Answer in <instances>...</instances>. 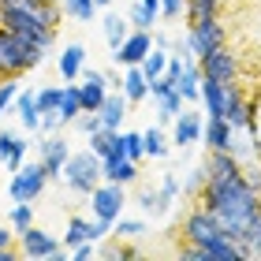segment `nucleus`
I'll return each instance as SVG.
<instances>
[{
  "instance_id": "nucleus-1",
  "label": "nucleus",
  "mask_w": 261,
  "mask_h": 261,
  "mask_svg": "<svg viewBox=\"0 0 261 261\" xmlns=\"http://www.w3.org/2000/svg\"><path fill=\"white\" fill-rule=\"evenodd\" d=\"M183 239H187L183 257H191V261H243L246 257V250L224 231V224L217 220V213L205 209L201 201H198V209L187 213Z\"/></svg>"
},
{
  "instance_id": "nucleus-2",
  "label": "nucleus",
  "mask_w": 261,
  "mask_h": 261,
  "mask_svg": "<svg viewBox=\"0 0 261 261\" xmlns=\"http://www.w3.org/2000/svg\"><path fill=\"white\" fill-rule=\"evenodd\" d=\"M0 27H8L11 34L30 38L34 45H41L45 53L56 45V30H49V27L38 19V11L30 8V0H22V4H4V8H0Z\"/></svg>"
},
{
  "instance_id": "nucleus-3",
  "label": "nucleus",
  "mask_w": 261,
  "mask_h": 261,
  "mask_svg": "<svg viewBox=\"0 0 261 261\" xmlns=\"http://www.w3.org/2000/svg\"><path fill=\"white\" fill-rule=\"evenodd\" d=\"M101 179H105L101 157H97L93 149L71 153L67 164H64V175H60V183L67 187V191H75V194H93V187H97Z\"/></svg>"
},
{
  "instance_id": "nucleus-4",
  "label": "nucleus",
  "mask_w": 261,
  "mask_h": 261,
  "mask_svg": "<svg viewBox=\"0 0 261 261\" xmlns=\"http://www.w3.org/2000/svg\"><path fill=\"white\" fill-rule=\"evenodd\" d=\"M49 179H53V175H49V168H45V161H27L22 168L11 172V179H8V198H11V201H38Z\"/></svg>"
},
{
  "instance_id": "nucleus-5",
  "label": "nucleus",
  "mask_w": 261,
  "mask_h": 261,
  "mask_svg": "<svg viewBox=\"0 0 261 261\" xmlns=\"http://www.w3.org/2000/svg\"><path fill=\"white\" fill-rule=\"evenodd\" d=\"M187 38H191V49L194 56H209L213 49H220L224 41H228V34H224V22L220 15H205V19H191V27H187Z\"/></svg>"
},
{
  "instance_id": "nucleus-6",
  "label": "nucleus",
  "mask_w": 261,
  "mask_h": 261,
  "mask_svg": "<svg viewBox=\"0 0 261 261\" xmlns=\"http://www.w3.org/2000/svg\"><path fill=\"white\" fill-rule=\"evenodd\" d=\"M19 250H22V257H53V261L67 257V246H60V239L49 235L45 228H38V224L19 231Z\"/></svg>"
},
{
  "instance_id": "nucleus-7",
  "label": "nucleus",
  "mask_w": 261,
  "mask_h": 261,
  "mask_svg": "<svg viewBox=\"0 0 261 261\" xmlns=\"http://www.w3.org/2000/svg\"><path fill=\"white\" fill-rule=\"evenodd\" d=\"M90 205H93V217L97 220H109L116 224L123 217V205H127V191H123V183H97L93 187V194H90Z\"/></svg>"
},
{
  "instance_id": "nucleus-8",
  "label": "nucleus",
  "mask_w": 261,
  "mask_h": 261,
  "mask_svg": "<svg viewBox=\"0 0 261 261\" xmlns=\"http://www.w3.org/2000/svg\"><path fill=\"white\" fill-rule=\"evenodd\" d=\"M38 153H41L49 175H53V179H60V175H64V164H67V157H71V142L60 135V130H53V135H45V138L38 142Z\"/></svg>"
},
{
  "instance_id": "nucleus-9",
  "label": "nucleus",
  "mask_w": 261,
  "mask_h": 261,
  "mask_svg": "<svg viewBox=\"0 0 261 261\" xmlns=\"http://www.w3.org/2000/svg\"><path fill=\"white\" fill-rule=\"evenodd\" d=\"M201 75L205 79H217V82H235L239 79V60L228 53V45H220V49H213L209 56H201Z\"/></svg>"
},
{
  "instance_id": "nucleus-10",
  "label": "nucleus",
  "mask_w": 261,
  "mask_h": 261,
  "mask_svg": "<svg viewBox=\"0 0 261 261\" xmlns=\"http://www.w3.org/2000/svg\"><path fill=\"white\" fill-rule=\"evenodd\" d=\"M149 49H153V30H130L127 41L112 53V60L120 67H135V64H142L149 56Z\"/></svg>"
},
{
  "instance_id": "nucleus-11",
  "label": "nucleus",
  "mask_w": 261,
  "mask_h": 261,
  "mask_svg": "<svg viewBox=\"0 0 261 261\" xmlns=\"http://www.w3.org/2000/svg\"><path fill=\"white\" fill-rule=\"evenodd\" d=\"M27 153H30V142L22 138V135H15V130H0V164H4L8 172H15V168H22L27 164Z\"/></svg>"
},
{
  "instance_id": "nucleus-12",
  "label": "nucleus",
  "mask_w": 261,
  "mask_h": 261,
  "mask_svg": "<svg viewBox=\"0 0 261 261\" xmlns=\"http://www.w3.org/2000/svg\"><path fill=\"white\" fill-rule=\"evenodd\" d=\"M201 130H205V123H201V112H179L172 120V146H198L201 142Z\"/></svg>"
},
{
  "instance_id": "nucleus-13",
  "label": "nucleus",
  "mask_w": 261,
  "mask_h": 261,
  "mask_svg": "<svg viewBox=\"0 0 261 261\" xmlns=\"http://www.w3.org/2000/svg\"><path fill=\"white\" fill-rule=\"evenodd\" d=\"M101 172H105V179L109 183H138V161H130V157H123V153H112V157H105L101 161Z\"/></svg>"
},
{
  "instance_id": "nucleus-14",
  "label": "nucleus",
  "mask_w": 261,
  "mask_h": 261,
  "mask_svg": "<svg viewBox=\"0 0 261 261\" xmlns=\"http://www.w3.org/2000/svg\"><path fill=\"white\" fill-rule=\"evenodd\" d=\"M97 112H101V123L109 127V130H123V120L130 116V101H127V93H123V90H112Z\"/></svg>"
},
{
  "instance_id": "nucleus-15",
  "label": "nucleus",
  "mask_w": 261,
  "mask_h": 261,
  "mask_svg": "<svg viewBox=\"0 0 261 261\" xmlns=\"http://www.w3.org/2000/svg\"><path fill=\"white\" fill-rule=\"evenodd\" d=\"M15 116L22 130H34V135H41V105H38V90H19L15 97Z\"/></svg>"
},
{
  "instance_id": "nucleus-16",
  "label": "nucleus",
  "mask_w": 261,
  "mask_h": 261,
  "mask_svg": "<svg viewBox=\"0 0 261 261\" xmlns=\"http://www.w3.org/2000/svg\"><path fill=\"white\" fill-rule=\"evenodd\" d=\"M201 105H205V116H228V82L201 79Z\"/></svg>"
},
{
  "instance_id": "nucleus-17",
  "label": "nucleus",
  "mask_w": 261,
  "mask_h": 261,
  "mask_svg": "<svg viewBox=\"0 0 261 261\" xmlns=\"http://www.w3.org/2000/svg\"><path fill=\"white\" fill-rule=\"evenodd\" d=\"M56 67H60L64 82H79V79H82V67H86V49H82L79 41L64 45V53H60V60H56Z\"/></svg>"
},
{
  "instance_id": "nucleus-18",
  "label": "nucleus",
  "mask_w": 261,
  "mask_h": 261,
  "mask_svg": "<svg viewBox=\"0 0 261 261\" xmlns=\"http://www.w3.org/2000/svg\"><path fill=\"white\" fill-rule=\"evenodd\" d=\"M201 142H205V149H224V153H228V146H231V123L224 120V116H205Z\"/></svg>"
},
{
  "instance_id": "nucleus-19",
  "label": "nucleus",
  "mask_w": 261,
  "mask_h": 261,
  "mask_svg": "<svg viewBox=\"0 0 261 261\" xmlns=\"http://www.w3.org/2000/svg\"><path fill=\"white\" fill-rule=\"evenodd\" d=\"M135 201H138V209L146 213V217H153V220H161V217H168V209L175 205V201H168L161 194V187L153 191V187H142V191L135 194Z\"/></svg>"
},
{
  "instance_id": "nucleus-20",
  "label": "nucleus",
  "mask_w": 261,
  "mask_h": 261,
  "mask_svg": "<svg viewBox=\"0 0 261 261\" xmlns=\"http://www.w3.org/2000/svg\"><path fill=\"white\" fill-rule=\"evenodd\" d=\"M201 64L198 60H187L183 64V75H179V82H175V90L183 93V101H201Z\"/></svg>"
},
{
  "instance_id": "nucleus-21",
  "label": "nucleus",
  "mask_w": 261,
  "mask_h": 261,
  "mask_svg": "<svg viewBox=\"0 0 261 261\" xmlns=\"http://www.w3.org/2000/svg\"><path fill=\"white\" fill-rule=\"evenodd\" d=\"M123 93H127L130 105H138V101L149 97V79H146V71H142L138 64L135 67H123Z\"/></svg>"
},
{
  "instance_id": "nucleus-22",
  "label": "nucleus",
  "mask_w": 261,
  "mask_h": 261,
  "mask_svg": "<svg viewBox=\"0 0 261 261\" xmlns=\"http://www.w3.org/2000/svg\"><path fill=\"white\" fill-rule=\"evenodd\" d=\"M116 153H123L130 161H142L146 157V138H142V130H116Z\"/></svg>"
},
{
  "instance_id": "nucleus-23",
  "label": "nucleus",
  "mask_w": 261,
  "mask_h": 261,
  "mask_svg": "<svg viewBox=\"0 0 261 261\" xmlns=\"http://www.w3.org/2000/svg\"><path fill=\"white\" fill-rule=\"evenodd\" d=\"M127 34H130V19H123V15H116V11H109V15H105V41H109V49H112V53L127 41Z\"/></svg>"
},
{
  "instance_id": "nucleus-24",
  "label": "nucleus",
  "mask_w": 261,
  "mask_h": 261,
  "mask_svg": "<svg viewBox=\"0 0 261 261\" xmlns=\"http://www.w3.org/2000/svg\"><path fill=\"white\" fill-rule=\"evenodd\" d=\"M82 112H86V109H82V90H79V82H67V86H64V101H60L64 123H75Z\"/></svg>"
},
{
  "instance_id": "nucleus-25",
  "label": "nucleus",
  "mask_w": 261,
  "mask_h": 261,
  "mask_svg": "<svg viewBox=\"0 0 261 261\" xmlns=\"http://www.w3.org/2000/svg\"><path fill=\"white\" fill-rule=\"evenodd\" d=\"M142 138H146V157H153V161H164L168 157V135H164L161 127H149V130H142Z\"/></svg>"
},
{
  "instance_id": "nucleus-26",
  "label": "nucleus",
  "mask_w": 261,
  "mask_h": 261,
  "mask_svg": "<svg viewBox=\"0 0 261 261\" xmlns=\"http://www.w3.org/2000/svg\"><path fill=\"white\" fill-rule=\"evenodd\" d=\"M168 56H172L168 49H161V45H153V49H149V56H146V60L138 64L142 71H146V79H149V82L164 75V67H168Z\"/></svg>"
},
{
  "instance_id": "nucleus-27",
  "label": "nucleus",
  "mask_w": 261,
  "mask_h": 261,
  "mask_svg": "<svg viewBox=\"0 0 261 261\" xmlns=\"http://www.w3.org/2000/svg\"><path fill=\"white\" fill-rule=\"evenodd\" d=\"M64 4V15H71L75 22H93L97 15V0H60Z\"/></svg>"
},
{
  "instance_id": "nucleus-28",
  "label": "nucleus",
  "mask_w": 261,
  "mask_h": 261,
  "mask_svg": "<svg viewBox=\"0 0 261 261\" xmlns=\"http://www.w3.org/2000/svg\"><path fill=\"white\" fill-rule=\"evenodd\" d=\"M86 142H90V149L97 153L101 161H105V157H112V153H116V130H109V127L93 130V135H90Z\"/></svg>"
},
{
  "instance_id": "nucleus-29",
  "label": "nucleus",
  "mask_w": 261,
  "mask_h": 261,
  "mask_svg": "<svg viewBox=\"0 0 261 261\" xmlns=\"http://www.w3.org/2000/svg\"><path fill=\"white\" fill-rule=\"evenodd\" d=\"M239 246L246 250V257H261V217L246 224V231L239 235Z\"/></svg>"
},
{
  "instance_id": "nucleus-30",
  "label": "nucleus",
  "mask_w": 261,
  "mask_h": 261,
  "mask_svg": "<svg viewBox=\"0 0 261 261\" xmlns=\"http://www.w3.org/2000/svg\"><path fill=\"white\" fill-rule=\"evenodd\" d=\"M86 239H90V220L71 217V220H67V231H64V246H67V250H75V246L86 243Z\"/></svg>"
},
{
  "instance_id": "nucleus-31",
  "label": "nucleus",
  "mask_w": 261,
  "mask_h": 261,
  "mask_svg": "<svg viewBox=\"0 0 261 261\" xmlns=\"http://www.w3.org/2000/svg\"><path fill=\"white\" fill-rule=\"evenodd\" d=\"M179 112H183V93H179V90L168 93V97H157V120H161V123H172Z\"/></svg>"
},
{
  "instance_id": "nucleus-32",
  "label": "nucleus",
  "mask_w": 261,
  "mask_h": 261,
  "mask_svg": "<svg viewBox=\"0 0 261 261\" xmlns=\"http://www.w3.org/2000/svg\"><path fill=\"white\" fill-rule=\"evenodd\" d=\"M112 235H116V239H142V235H146V220L120 217V220L112 224Z\"/></svg>"
},
{
  "instance_id": "nucleus-33",
  "label": "nucleus",
  "mask_w": 261,
  "mask_h": 261,
  "mask_svg": "<svg viewBox=\"0 0 261 261\" xmlns=\"http://www.w3.org/2000/svg\"><path fill=\"white\" fill-rule=\"evenodd\" d=\"M8 224H11L15 231L30 228V224H34V201H15V205L8 209Z\"/></svg>"
},
{
  "instance_id": "nucleus-34",
  "label": "nucleus",
  "mask_w": 261,
  "mask_h": 261,
  "mask_svg": "<svg viewBox=\"0 0 261 261\" xmlns=\"http://www.w3.org/2000/svg\"><path fill=\"white\" fill-rule=\"evenodd\" d=\"M205 15H220V0H187V22Z\"/></svg>"
},
{
  "instance_id": "nucleus-35",
  "label": "nucleus",
  "mask_w": 261,
  "mask_h": 261,
  "mask_svg": "<svg viewBox=\"0 0 261 261\" xmlns=\"http://www.w3.org/2000/svg\"><path fill=\"white\" fill-rule=\"evenodd\" d=\"M60 101H64V86H41L38 90L41 112H60Z\"/></svg>"
},
{
  "instance_id": "nucleus-36",
  "label": "nucleus",
  "mask_w": 261,
  "mask_h": 261,
  "mask_svg": "<svg viewBox=\"0 0 261 261\" xmlns=\"http://www.w3.org/2000/svg\"><path fill=\"white\" fill-rule=\"evenodd\" d=\"M127 19H130V27H135V30H153V27H157V19H153L149 11L138 4V0L127 8Z\"/></svg>"
},
{
  "instance_id": "nucleus-37",
  "label": "nucleus",
  "mask_w": 261,
  "mask_h": 261,
  "mask_svg": "<svg viewBox=\"0 0 261 261\" xmlns=\"http://www.w3.org/2000/svg\"><path fill=\"white\" fill-rule=\"evenodd\" d=\"M205 179H209V168H205V161L198 164V168L187 175V183H183V194H191V198H198L201 194V187H205Z\"/></svg>"
},
{
  "instance_id": "nucleus-38",
  "label": "nucleus",
  "mask_w": 261,
  "mask_h": 261,
  "mask_svg": "<svg viewBox=\"0 0 261 261\" xmlns=\"http://www.w3.org/2000/svg\"><path fill=\"white\" fill-rule=\"evenodd\" d=\"M157 187H161V194L168 201H179V194H183V183H179V175H175V172H164Z\"/></svg>"
},
{
  "instance_id": "nucleus-39",
  "label": "nucleus",
  "mask_w": 261,
  "mask_h": 261,
  "mask_svg": "<svg viewBox=\"0 0 261 261\" xmlns=\"http://www.w3.org/2000/svg\"><path fill=\"white\" fill-rule=\"evenodd\" d=\"M75 127H79V130H82V135H86V138H90V135H93V130H101V127H105V123H101V112H82V116H79V120H75Z\"/></svg>"
},
{
  "instance_id": "nucleus-40",
  "label": "nucleus",
  "mask_w": 261,
  "mask_h": 261,
  "mask_svg": "<svg viewBox=\"0 0 261 261\" xmlns=\"http://www.w3.org/2000/svg\"><path fill=\"white\" fill-rule=\"evenodd\" d=\"M97 254H101V250H97V243H93V239L79 243L75 250H71V257H75V261H90V257H97Z\"/></svg>"
},
{
  "instance_id": "nucleus-41",
  "label": "nucleus",
  "mask_w": 261,
  "mask_h": 261,
  "mask_svg": "<svg viewBox=\"0 0 261 261\" xmlns=\"http://www.w3.org/2000/svg\"><path fill=\"white\" fill-rule=\"evenodd\" d=\"M161 11H164V19H179L187 11V0H161Z\"/></svg>"
},
{
  "instance_id": "nucleus-42",
  "label": "nucleus",
  "mask_w": 261,
  "mask_h": 261,
  "mask_svg": "<svg viewBox=\"0 0 261 261\" xmlns=\"http://www.w3.org/2000/svg\"><path fill=\"white\" fill-rule=\"evenodd\" d=\"M183 64H187L183 56H175V53H172V56H168V67H164V75H168L172 82H179V75H183Z\"/></svg>"
},
{
  "instance_id": "nucleus-43",
  "label": "nucleus",
  "mask_w": 261,
  "mask_h": 261,
  "mask_svg": "<svg viewBox=\"0 0 261 261\" xmlns=\"http://www.w3.org/2000/svg\"><path fill=\"white\" fill-rule=\"evenodd\" d=\"M11 239H19V231L11 228V224H0V250H4V246H11Z\"/></svg>"
},
{
  "instance_id": "nucleus-44",
  "label": "nucleus",
  "mask_w": 261,
  "mask_h": 261,
  "mask_svg": "<svg viewBox=\"0 0 261 261\" xmlns=\"http://www.w3.org/2000/svg\"><path fill=\"white\" fill-rule=\"evenodd\" d=\"M4 4H22V0H0V8H4Z\"/></svg>"
},
{
  "instance_id": "nucleus-45",
  "label": "nucleus",
  "mask_w": 261,
  "mask_h": 261,
  "mask_svg": "<svg viewBox=\"0 0 261 261\" xmlns=\"http://www.w3.org/2000/svg\"><path fill=\"white\" fill-rule=\"evenodd\" d=\"M109 4H112V0H97V8H109Z\"/></svg>"
},
{
  "instance_id": "nucleus-46",
  "label": "nucleus",
  "mask_w": 261,
  "mask_h": 261,
  "mask_svg": "<svg viewBox=\"0 0 261 261\" xmlns=\"http://www.w3.org/2000/svg\"><path fill=\"white\" fill-rule=\"evenodd\" d=\"M220 4H224V0H220Z\"/></svg>"
}]
</instances>
